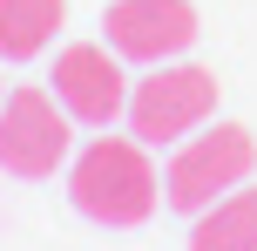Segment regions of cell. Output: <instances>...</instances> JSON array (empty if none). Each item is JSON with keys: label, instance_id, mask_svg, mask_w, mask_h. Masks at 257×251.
I'll list each match as a JSON object with an SVG mask.
<instances>
[{"label": "cell", "instance_id": "obj_6", "mask_svg": "<svg viewBox=\"0 0 257 251\" xmlns=\"http://www.w3.org/2000/svg\"><path fill=\"white\" fill-rule=\"evenodd\" d=\"M108 27V48L122 54V61H183L196 41V7L190 0H115V7L102 14Z\"/></svg>", "mask_w": 257, "mask_h": 251}, {"label": "cell", "instance_id": "obj_9", "mask_svg": "<svg viewBox=\"0 0 257 251\" xmlns=\"http://www.w3.org/2000/svg\"><path fill=\"white\" fill-rule=\"evenodd\" d=\"M0 102H7V95H0Z\"/></svg>", "mask_w": 257, "mask_h": 251}, {"label": "cell", "instance_id": "obj_7", "mask_svg": "<svg viewBox=\"0 0 257 251\" xmlns=\"http://www.w3.org/2000/svg\"><path fill=\"white\" fill-rule=\"evenodd\" d=\"M190 251H257V190L244 184L230 197H217L210 211H196Z\"/></svg>", "mask_w": 257, "mask_h": 251}, {"label": "cell", "instance_id": "obj_5", "mask_svg": "<svg viewBox=\"0 0 257 251\" xmlns=\"http://www.w3.org/2000/svg\"><path fill=\"white\" fill-rule=\"evenodd\" d=\"M48 81H54V102L75 122H88V129H108L115 116H128V89H136V81L122 75V54L108 48V41H68V48L54 54Z\"/></svg>", "mask_w": 257, "mask_h": 251}, {"label": "cell", "instance_id": "obj_2", "mask_svg": "<svg viewBox=\"0 0 257 251\" xmlns=\"http://www.w3.org/2000/svg\"><path fill=\"white\" fill-rule=\"evenodd\" d=\"M257 170V143L244 122H203L196 136H183L176 156H169L163 170V197L176 204V211H210L217 197H230V190H244Z\"/></svg>", "mask_w": 257, "mask_h": 251}, {"label": "cell", "instance_id": "obj_1", "mask_svg": "<svg viewBox=\"0 0 257 251\" xmlns=\"http://www.w3.org/2000/svg\"><path fill=\"white\" fill-rule=\"evenodd\" d=\"M68 197H75L81 217H95V224H108V231L142 224V217L156 211V197H163V177H156V163H149V143H142V136H95L75 156V170H68Z\"/></svg>", "mask_w": 257, "mask_h": 251}, {"label": "cell", "instance_id": "obj_4", "mask_svg": "<svg viewBox=\"0 0 257 251\" xmlns=\"http://www.w3.org/2000/svg\"><path fill=\"white\" fill-rule=\"evenodd\" d=\"M75 149V116L54 102V89H14L0 102V170L7 177H54Z\"/></svg>", "mask_w": 257, "mask_h": 251}, {"label": "cell", "instance_id": "obj_3", "mask_svg": "<svg viewBox=\"0 0 257 251\" xmlns=\"http://www.w3.org/2000/svg\"><path fill=\"white\" fill-rule=\"evenodd\" d=\"M217 116V75L190 61H156L149 75L128 89V136H142L149 149L183 143Z\"/></svg>", "mask_w": 257, "mask_h": 251}, {"label": "cell", "instance_id": "obj_8", "mask_svg": "<svg viewBox=\"0 0 257 251\" xmlns=\"http://www.w3.org/2000/svg\"><path fill=\"white\" fill-rule=\"evenodd\" d=\"M68 21V0H0V61H34Z\"/></svg>", "mask_w": 257, "mask_h": 251}]
</instances>
